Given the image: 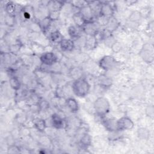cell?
Segmentation results:
<instances>
[{
	"label": "cell",
	"mask_w": 154,
	"mask_h": 154,
	"mask_svg": "<svg viewBox=\"0 0 154 154\" xmlns=\"http://www.w3.org/2000/svg\"><path fill=\"white\" fill-rule=\"evenodd\" d=\"M72 19L74 23L75 24V26L80 28H82L86 22L79 11L73 14L72 16Z\"/></svg>",
	"instance_id": "ffe728a7"
},
{
	"label": "cell",
	"mask_w": 154,
	"mask_h": 154,
	"mask_svg": "<svg viewBox=\"0 0 154 154\" xmlns=\"http://www.w3.org/2000/svg\"><path fill=\"white\" fill-rule=\"evenodd\" d=\"M67 32L69 35L72 40H75L79 38L82 36V28H78L76 26H70L68 28Z\"/></svg>",
	"instance_id": "4fadbf2b"
},
{
	"label": "cell",
	"mask_w": 154,
	"mask_h": 154,
	"mask_svg": "<svg viewBox=\"0 0 154 154\" xmlns=\"http://www.w3.org/2000/svg\"><path fill=\"white\" fill-rule=\"evenodd\" d=\"M114 9L113 7L109 3L103 2L100 3V9L99 11V16L103 17L106 19L114 16Z\"/></svg>",
	"instance_id": "ba28073f"
},
{
	"label": "cell",
	"mask_w": 154,
	"mask_h": 154,
	"mask_svg": "<svg viewBox=\"0 0 154 154\" xmlns=\"http://www.w3.org/2000/svg\"><path fill=\"white\" fill-rule=\"evenodd\" d=\"M22 14H23V16L24 19H25L26 20L29 19L31 17L30 13L29 11H26V10H24V9L22 10Z\"/></svg>",
	"instance_id": "1f68e13d"
},
{
	"label": "cell",
	"mask_w": 154,
	"mask_h": 154,
	"mask_svg": "<svg viewBox=\"0 0 154 154\" xmlns=\"http://www.w3.org/2000/svg\"><path fill=\"white\" fill-rule=\"evenodd\" d=\"M61 49L63 51L70 52L72 51L75 48L74 41L69 38H64L59 44Z\"/></svg>",
	"instance_id": "9a60e30c"
},
{
	"label": "cell",
	"mask_w": 154,
	"mask_h": 154,
	"mask_svg": "<svg viewBox=\"0 0 154 154\" xmlns=\"http://www.w3.org/2000/svg\"><path fill=\"white\" fill-rule=\"evenodd\" d=\"M116 120L113 118L106 119L102 122V124L105 128L109 132H114L117 131Z\"/></svg>",
	"instance_id": "e0dca14e"
},
{
	"label": "cell",
	"mask_w": 154,
	"mask_h": 154,
	"mask_svg": "<svg viewBox=\"0 0 154 154\" xmlns=\"http://www.w3.org/2000/svg\"><path fill=\"white\" fill-rule=\"evenodd\" d=\"M146 114L150 118H153L154 116V106L152 105H148L146 108Z\"/></svg>",
	"instance_id": "f1b7e54d"
},
{
	"label": "cell",
	"mask_w": 154,
	"mask_h": 154,
	"mask_svg": "<svg viewBox=\"0 0 154 154\" xmlns=\"http://www.w3.org/2000/svg\"><path fill=\"white\" fill-rule=\"evenodd\" d=\"M79 12L81 13L86 22L93 20V17L94 14L88 2L87 5H84L83 7L79 9Z\"/></svg>",
	"instance_id": "30bf717a"
},
{
	"label": "cell",
	"mask_w": 154,
	"mask_h": 154,
	"mask_svg": "<svg viewBox=\"0 0 154 154\" xmlns=\"http://www.w3.org/2000/svg\"><path fill=\"white\" fill-rule=\"evenodd\" d=\"M100 26L97 21L93 20L85 22L82 28V30L87 35L96 36L100 31Z\"/></svg>",
	"instance_id": "277c9868"
},
{
	"label": "cell",
	"mask_w": 154,
	"mask_h": 154,
	"mask_svg": "<svg viewBox=\"0 0 154 154\" xmlns=\"http://www.w3.org/2000/svg\"><path fill=\"white\" fill-rule=\"evenodd\" d=\"M93 107L96 114L103 118L110 111V103L108 99L105 97H99L94 102Z\"/></svg>",
	"instance_id": "7a4b0ae2"
},
{
	"label": "cell",
	"mask_w": 154,
	"mask_h": 154,
	"mask_svg": "<svg viewBox=\"0 0 154 154\" xmlns=\"http://www.w3.org/2000/svg\"><path fill=\"white\" fill-rule=\"evenodd\" d=\"M91 143V136L88 134L85 133L84 134L80 140V144L84 147H87L89 146Z\"/></svg>",
	"instance_id": "603a6c76"
},
{
	"label": "cell",
	"mask_w": 154,
	"mask_h": 154,
	"mask_svg": "<svg viewBox=\"0 0 154 154\" xmlns=\"http://www.w3.org/2000/svg\"><path fill=\"white\" fill-rule=\"evenodd\" d=\"M135 2H137L136 1H126V3L127 4V5L128 6H131V5H132L134 4H135Z\"/></svg>",
	"instance_id": "d6a6232c"
},
{
	"label": "cell",
	"mask_w": 154,
	"mask_h": 154,
	"mask_svg": "<svg viewBox=\"0 0 154 154\" xmlns=\"http://www.w3.org/2000/svg\"><path fill=\"white\" fill-rule=\"evenodd\" d=\"M99 82L100 85L105 87H108L111 85V80L110 78H109L107 76H100L99 77Z\"/></svg>",
	"instance_id": "d4e9b609"
},
{
	"label": "cell",
	"mask_w": 154,
	"mask_h": 154,
	"mask_svg": "<svg viewBox=\"0 0 154 154\" xmlns=\"http://www.w3.org/2000/svg\"><path fill=\"white\" fill-rule=\"evenodd\" d=\"M98 44V40L96 36H90L87 35L85 42L84 46L88 50L94 49Z\"/></svg>",
	"instance_id": "5bb4252c"
},
{
	"label": "cell",
	"mask_w": 154,
	"mask_h": 154,
	"mask_svg": "<svg viewBox=\"0 0 154 154\" xmlns=\"http://www.w3.org/2000/svg\"><path fill=\"white\" fill-rule=\"evenodd\" d=\"M19 148L16 146H11L8 149V152L11 153H19Z\"/></svg>",
	"instance_id": "4dcf8cb0"
},
{
	"label": "cell",
	"mask_w": 154,
	"mask_h": 154,
	"mask_svg": "<svg viewBox=\"0 0 154 154\" xmlns=\"http://www.w3.org/2000/svg\"><path fill=\"white\" fill-rule=\"evenodd\" d=\"M60 16V11H51L49 12L48 16L50 18V19L54 22L59 19Z\"/></svg>",
	"instance_id": "83f0119b"
},
{
	"label": "cell",
	"mask_w": 154,
	"mask_h": 154,
	"mask_svg": "<svg viewBox=\"0 0 154 154\" xmlns=\"http://www.w3.org/2000/svg\"><path fill=\"white\" fill-rule=\"evenodd\" d=\"M141 16H142V14H141V13L140 11H134L131 14V15L129 17V19L131 21L136 22L139 21L141 19Z\"/></svg>",
	"instance_id": "484cf974"
},
{
	"label": "cell",
	"mask_w": 154,
	"mask_h": 154,
	"mask_svg": "<svg viewBox=\"0 0 154 154\" xmlns=\"http://www.w3.org/2000/svg\"><path fill=\"white\" fill-rule=\"evenodd\" d=\"M51 124L54 128L57 129H63L66 127L65 120L56 113L51 116Z\"/></svg>",
	"instance_id": "9c48e42d"
},
{
	"label": "cell",
	"mask_w": 154,
	"mask_h": 154,
	"mask_svg": "<svg viewBox=\"0 0 154 154\" xmlns=\"http://www.w3.org/2000/svg\"><path fill=\"white\" fill-rule=\"evenodd\" d=\"M72 3L73 4V5L76 8H78L79 10L81 9L82 7H83L84 5H87L88 4V2L84 1H73Z\"/></svg>",
	"instance_id": "f546056e"
},
{
	"label": "cell",
	"mask_w": 154,
	"mask_h": 154,
	"mask_svg": "<svg viewBox=\"0 0 154 154\" xmlns=\"http://www.w3.org/2000/svg\"><path fill=\"white\" fill-rule=\"evenodd\" d=\"M64 37L63 34L59 30H55L51 32L49 35V39L51 42L54 44H60V42L64 39Z\"/></svg>",
	"instance_id": "ac0fdd59"
},
{
	"label": "cell",
	"mask_w": 154,
	"mask_h": 154,
	"mask_svg": "<svg viewBox=\"0 0 154 154\" xmlns=\"http://www.w3.org/2000/svg\"><path fill=\"white\" fill-rule=\"evenodd\" d=\"M66 105L69 109L73 113L77 112L79 110V104L73 97H68L66 100Z\"/></svg>",
	"instance_id": "2e32d148"
},
{
	"label": "cell",
	"mask_w": 154,
	"mask_h": 154,
	"mask_svg": "<svg viewBox=\"0 0 154 154\" xmlns=\"http://www.w3.org/2000/svg\"><path fill=\"white\" fill-rule=\"evenodd\" d=\"M52 22V21L50 19V18L47 16L46 17H45L44 18H43L39 22H38V26L40 28V29L43 31V32H45L46 31H48L51 25V23Z\"/></svg>",
	"instance_id": "44dd1931"
},
{
	"label": "cell",
	"mask_w": 154,
	"mask_h": 154,
	"mask_svg": "<svg viewBox=\"0 0 154 154\" xmlns=\"http://www.w3.org/2000/svg\"><path fill=\"white\" fill-rule=\"evenodd\" d=\"M72 90L77 97H84L89 93L90 85L85 79L81 77L74 80L72 85Z\"/></svg>",
	"instance_id": "6da1fadb"
},
{
	"label": "cell",
	"mask_w": 154,
	"mask_h": 154,
	"mask_svg": "<svg viewBox=\"0 0 154 154\" xmlns=\"http://www.w3.org/2000/svg\"><path fill=\"white\" fill-rule=\"evenodd\" d=\"M9 84L10 87L15 91L19 90L21 87V82L20 79L15 76L10 77L9 79Z\"/></svg>",
	"instance_id": "7402d4cb"
},
{
	"label": "cell",
	"mask_w": 154,
	"mask_h": 154,
	"mask_svg": "<svg viewBox=\"0 0 154 154\" xmlns=\"http://www.w3.org/2000/svg\"><path fill=\"white\" fill-rule=\"evenodd\" d=\"M134 126V122L128 116H123L116 120V128L118 131H130Z\"/></svg>",
	"instance_id": "5b68a950"
},
{
	"label": "cell",
	"mask_w": 154,
	"mask_h": 154,
	"mask_svg": "<svg viewBox=\"0 0 154 154\" xmlns=\"http://www.w3.org/2000/svg\"><path fill=\"white\" fill-rule=\"evenodd\" d=\"M119 21L113 16L108 19L107 22L105 25V26L106 31L111 34V32L116 30L119 28Z\"/></svg>",
	"instance_id": "8fae6325"
},
{
	"label": "cell",
	"mask_w": 154,
	"mask_h": 154,
	"mask_svg": "<svg viewBox=\"0 0 154 154\" xmlns=\"http://www.w3.org/2000/svg\"><path fill=\"white\" fill-rule=\"evenodd\" d=\"M122 43L117 40H115V42L112 44L110 48L111 49L112 51L114 53H119L121 51L122 49Z\"/></svg>",
	"instance_id": "4316f807"
},
{
	"label": "cell",
	"mask_w": 154,
	"mask_h": 154,
	"mask_svg": "<svg viewBox=\"0 0 154 154\" xmlns=\"http://www.w3.org/2000/svg\"><path fill=\"white\" fill-rule=\"evenodd\" d=\"M64 2L61 1H49L47 3V8L49 12L60 11L63 7Z\"/></svg>",
	"instance_id": "7c38bea8"
},
{
	"label": "cell",
	"mask_w": 154,
	"mask_h": 154,
	"mask_svg": "<svg viewBox=\"0 0 154 154\" xmlns=\"http://www.w3.org/2000/svg\"><path fill=\"white\" fill-rule=\"evenodd\" d=\"M141 59L147 63H151L154 59V47L152 43H145L140 51Z\"/></svg>",
	"instance_id": "3957f363"
},
{
	"label": "cell",
	"mask_w": 154,
	"mask_h": 154,
	"mask_svg": "<svg viewBox=\"0 0 154 154\" xmlns=\"http://www.w3.org/2000/svg\"><path fill=\"white\" fill-rule=\"evenodd\" d=\"M5 8L6 12L10 16H11V17L14 16V15L16 14V5L13 2H8L6 4Z\"/></svg>",
	"instance_id": "cb8c5ba5"
},
{
	"label": "cell",
	"mask_w": 154,
	"mask_h": 154,
	"mask_svg": "<svg viewBox=\"0 0 154 154\" xmlns=\"http://www.w3.org/2000/svg\"><path fill=\"white\" fill-rule=\"evenodd\" d=\"M40 61L44 66H51L57 63L58 58L52 52H45L40 56Z\"/></svg>",
	"instance_id": "52a82bcc"
},
{
	"label": "cell",
	"mask_w": 154,
	"mask_h": 154,
	"mask_svg": "<svg viewBox=\"0 0 154 154\" xmlns=\"http://www.w3.org/2000/svg\"><path fill=\"white\" fill-rule=\"evenodd\" d=\"M33 125L35 129L39 132H43L46 128V123L45 119L36 118L33 120Z\"/></svg>",
	"instance_id": "d6986e66"
},
{
	"label": "cell",
	"mask_w": 154,
	"mask_h": 154,
	"mask_svg": "<svg viewBox=\"0 0 154 154\" xmlns=\"http://www.w3.org/2000/svg\"><path fill=\"white\" fill-rule=\"evenodd\" d=\"M117 63L116 60L111 55H105L99 61V66L105 71H108L112 69Z\"/></svg>",
	"instance_id": "8992f818"
}]
</instances>
